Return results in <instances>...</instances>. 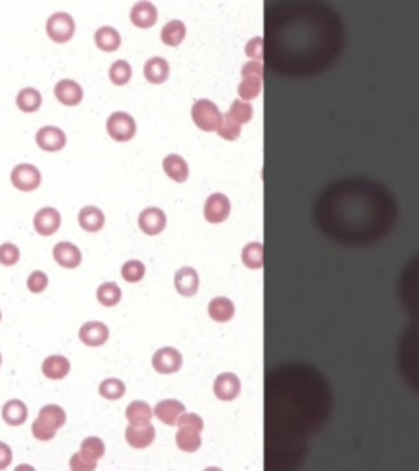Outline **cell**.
Listing matches in <instances>:
<instances>
[{
  "instance_id": "1",
  "label": "cell",
  "mask_w": 419,
  "mask_h": 471,
  "mask_svg": "<svg viewBox=\"0 0 419 471\" xmlns=\"http://www.w3.org/2000/svg\"><path fill=\"white\" fill-rule=\"evenodd\" d=\"M68 423L66 409L59 405H44L31 424V434L38 442H51Z\"/></svg>"
},
{
  "instance_id": "2",
  "label": "cell",
  "mask_w": 419,
  "mask_h": 471,
  "mask_svg": "<svg viewBox=\"0 0 419 471\" xmlns=\"http://www.w3.org/2000/svg\"><path fill=\"white\" fill-rule=\"evenodd\" d=\"M192 120L203 131H218L223 115L218 107L208 98H200L192 107Z\"/></svg>"
},
{
  "instance_id": "3",
  "label": "cell",
  "mask_w": 419,
  "mask_h": 471,
  "mask_svg": "<svg viewBox=\"0 0 419 471\" xmlns=\"http://www.w3.org/2000/svg\"><path fill=\"white\" fill-rule=\"evenodd\" d=\"M75 20L68 12H55L46 20V33L53 41L66 43L73 38Z\"/></svg>"
},
{
  "instance_id": "4",
  "label": "cell",
  "mask_w": 419,
  "mask_h": 471,
  "mask_svg": "<svg viewBox=\"0 0 419 471\" xmlns=\"http://www.w3.org/2000/svg\"><path fill=\"white\" fill-rule=\"evenodd\" d=\"M106 131L115 141H130L136 133V121L127 111H113L106 118Z\"/></svg>"
},
{
  "instance_id": "5",
  "label": "cell",
  "mask_w": 419,
  "mask_h": 471,
  "mask_svg": "<svg viewBox=\"0 0 419 471\" xmlns=\"http://www.w3.org/2000/svg\"><path fill=\"white\" fill-rule=\"evenodd\" d=\"M10 181L13 187L19 188L21 192H31L39 187L41 183V172L37 165L30 163H20L12 169Z\"/></svg>"
},
{
  "instance_id": "6",
  "label": "cell",
  "mask_w": 419,
  "mask_h": 471,
  "mask_svg": "<svg viewBox=\"0 0 419 471\" xmlns=\"http://www.w3.org/2000/svg\"><path fill=\"white\" fill-rule=\"evenodd\" d=\"M151 362H153L154 370L158 373L171 375L180 370L184 358H182V353L176 347H160L154 352Z\"/></svg>"
},
{
  "instance_id": "7",
  "label": "cell",
  "mask_w": 419,
  "mask_h": 471,
  "mask_svg": "<svg viewBox=\"0 0 419 471\" xmlns=\"http://www.w3.org/2000/svg\"><path fill=\"white\" fill-rule=\"evenodd\" d=\"M110 338V329L102 321H87L79 327V340L89 347H100Z\"/></svg>"
},
{
  "instance_id": "8",
  "label": "cell",
  "mask_w": 419,
  "mask_h": 471,
  "mask_svg": "<svg viewBox=\"0 0 419 471\" xmlns=\"http://www.w3.org/2000/svg\"><path fill=\"white\" fill-rule=\"evenodd\" d=\"M138 224H140V230L145 232V234L156 236L159 234L160 231H164L167 224V216L162 210L158 208V206H149V208H145L138 216Z\"/></svg>"
},
{
  "instance_id": "9",
  "label": "cell",
  "mask_w": 419,
  "mask_h": 471,
  "mask_svg": "<svg viewBox=\"0 0 419 471\" xmlns=\"http://www.w3.org/2000/svg\"><path fill=\"white\" fill-rule=\"evenodd\" d=\"M230 212H231V203L226 195L213 194L212 196H208L207 201H205L203 214L208 223H213V224L223 223L226 218L230 216Z\"/></svg>"
},
{
  "instance_id": "10",
  "label": "cell",
  "mask_w": 419,
  "mask_h": 471,
  "mask_svg": "<svg viewBox=\"0 0 419 471\" xmlns=\"http://www.w3.org/2000/svg\"><path fill=\"white\" fill-rule=\"evenodd\" d=\"M35 230L41 236H51L61 226V213L57 212L55 206H43L35 213L33 218Z\"/></svg>"
},
{
  "instance_id": "11",
  "label": "cell",
  "mask_w": 419,
  "mask_h": 471,
  "mask_svg": "<svg viewBox=\"0 0 419 471\" xmlns=\"http://www.w3.org/2000/svg\"><path fill=\"white\" fill-rule=\"evenodd\" d=\"M124 441L131 448L136 450H145L153 445L156 441V429L153 424L142 425V427H135V425H128L124 429Z\"/></svg>"
},
{
  "instance_id": "12",
  "label": "cell",
  "mask_w": 419,
  "mask_h": 471,
  "mask_svg": "<svg viewBox=\"0 0 419 471\" xmlns=\"http://www.w3.org/2000/svg\"><path fill=\"white\" fill-rule=\"evenodd\" d=\"M53 257L61 267L66 268H75L82 262V252L74 242L69 241H59L53 248Z\"/></svg>"
},
{
  "instance_id": "13",
  "label": "cell",
  "mask_w": 419,
  "mask_h": 471,
  "mask_svg": "<svg viewBox=\"0 0 419 471\" xmlns=\"http://www.w3.org/2000/svg\"><path fill=\"white\" fill-rule=\"evenodd\" d=\"M66 133L61 128L46 124L37 131V145L44 151H59L66 146Z\"/></svg>"
},
{
  "instance_id": "14",
  "label": "cell",
  "mask_w": 419,
  "mask_h": 471,
  "mask_svg": "<svg viewBox=\"0 0 419 471\" xmlns=\"http://www.w3.org/2000/svg\"><path fill=\"white\" fill-rule=\"evenodd\" d=\"M153 412L162 424L177 425L180 416L185 414V406L182 405L179 399H162L154 406Z\"/></svg>"
},
{
  "instance_id": "15",
  "label": "cell",
  "mask_w": 419,
  "mask_h": 471,
  "mask_svg": "<svg viewBox=\"0 0 419 471\" xmlns=\"http://www.w3.org/2000/svg\"><path fill=\"white\" fill-rule=\"evenodd\" d=\"M213 391H215L216 398L221 401H233L239 396L241 393V381L234 373H221L216 376L215 385H213Z\"/></svg>"
},
{
  "instance_id": "16",
  "label": "cell",
  "mask_w": 419,
  "mask_h": 471,
  "mask_svg": "<svg viewBox=\"0 0 419 471\" xmlns=\"http://www.w3.org/2000/svg\"><path fill=\"white\" fill-rule=\"evenodd\" d=\"M130 19L138 28H149L158 21V8L149 0H138L131 7Z\"/></svg>"
},
{
  "instance_id": "17",
  "label": "cell",
  "mask_w": 419,
  "mask_h": 471,
  "mask_svg": "<svg viewBox=\"0 0 419 471\" xmlns=\"http://www.w3.org/2000/svg\"><path fill=\"white\" fill-rule=\"evenodd\" d=\"M30 411L21 399H8L2 406V419L10 427H20L28 419Z\"/></svg>"
},
{
  "instance_id": "18",
  "label": "cell",
  "mask_w": 419,
  "mask_h": 471,
  "mask_svg": "<svg viewBox=\"0 0 419 471\" xmlns=\"http://www.w3.org/2000/svg\"><path fill=\"white\" fill-rule=\"evenodd\" d=\"M71 371V362L68 357L61 355V353H55V355L46 357L41 363V373L46 376L48 380L59 381L64 380Z\"/></svg>"
},
{
  "instance_id": "19",
  "label": "cell",
  "mask_w": 419,
  "mask_h": 471,
  "mask_svg": "<svg viewBox=\"0 0 419 471\" xmlns=\"http://www.w3.org/2000/svg\"><path fill=\"white\" fill-rule=\"evenodd\" d=\"M55 95L64 105H77L84 97L82 85L73 79H61L55 85Z\"/></svg>"
},
{
  "instance_id": "20",
  "label": "cell",
  "mask_w": 419,
  "mask_h": 471,
  "mask_svg": "<svg viewBox=\"0 0 419 471\" xmlns=\"http://www.w3.org/2000/svg\"><path fill=\"white\" fill-rule=\"evenodd\" d=\"M154 412L151 409V406L146 401H141V399L131 401L124 409V417H127L128 425H135V427H142V425L151 424Z\"/></svg>"
},
{
  "instance_id": "21",
  "label": "cell",
  "mask_w": 419,
  "mask_h": 471,
  "mask_svg": "<svg viewBox=\"0 0 419 471\" xmlns=\"http://www.w3.org/2000/svg\"><path fill=\"white\" fill-rule=\"evenodd\" d=\"M198 273L195 268L192 267H182L176 272V277H174V285H176V290L179 291L182 296H194L198 290Z\"/></svg>"
},
{
  "instance_id": "22",
  "label": "cell",
  "mask_w": 419,
  "mask_h": 471,
  "mask_svg": "<svg viewBox=\"0 0 419 471\" xmlns=\"http://www.w3.org/2000/svg\"><path fill=\"white\" fill-rule=\"evenodd\" d=\"M77 219L82 230H86L89 232H97L104 228L105 213L102 212L99 206L86 205L79 210Z\"/></svg>"
},
{
  "instance_id": "23",
  "label": "cell",
  "mask_w": 419,
  "mask_h": 471,
  "mask_svg": "<svg viewBox=\"0 0 419 471\" xmlns=\"http://www.w3.org/2000/svg\"><path fill=\"white\" fill-rule=\"evenodd\" d=\"M169 62L160 56H153L145 62V77L151 84H162L169 77Z\"/></svg>"
},
{
  "instance_id": "24",
  "label": "cell",
  "mask_w": 419,
  "mask_h": 471,
  "mask_svg": "<svg viewBox=\"0 0 419 471\" xmlns=\"http://www.w3.org/2000/svg\"><path fill=\"white\" fill-rule=\"evenodd\" d=\"M162 167L164 172H166L172 181L182 183L189 178V165H187L184 157H180L179 154H169L164 157Z\"/></svg>"
},
{
  "instance_id": "25",
  "label": "cell",
  "mask_w": 419,
  "mask_h": 471,
  "mask_svg": "<svg viewBox=\"0 0 419 471\" xmlns=\"http://www.w3.org/2000/svg\"><path fill=\"white\" fill-rule=\"evenodd\" d=\"M93 39H95V44L99 46L102 51H115V49L120 48L122 44V37H120L118 30L113 28V26L105 25L99 26L95 30V35H93Z\"/></svg>"
},
{
  "instance_id": "26",
  "label": "cell",
  "mask_w": 419,
  "mask_h": 471,
  "mask_svg": "<svg viewBox=\"0 0 419 471\" xmlns=\"http://www.w3.org/2000/svg\"><path fill=\"white\" fill-rule=\"evenodd\" d=\"M208 314L213 321L228 322L234 316V304L230 298L218 296L208 304Z\"/></svg>"
},
{
  "instance_id": "27",
  "label": "cell",
  "mask_w": 419,
  "mask_h": 471,
  "mask_svg": "<svg viewBox=\"0 0 419 471\" xmlns=\"http://www.w3.org/2000/svg\"><path fill=\"white\" fill-rule=\"evenodd\" d=\"M187 33V28L182 20H171L167 21L166 25L162 26L160 30V39H162L164 44L167 46H179V44L184 41Z\"/></svg>"
},
{
  "instance_id": "28",
  "label": "cell",
  "mask_w": 419,
  "mask_h": 471,
  "mask_svg": "<svg viewBox=\"0 0 419 471\" xmlns=\"http://www.w3.org/2000/svg\"><path fill=\"white\" fill-rule=\"evenodd\" d=\"M15 102H17V107H19L21 111L31 113V111H37L39 107H41L43 97L38 89L24 87L19 93H17Z\"/></svg>"
},
{
  "instance_id": "29",
  "label": "cell",
  "mask_w": 419,
  "mask_h": 471,
  "mask_svg": "<svg viewBox=\"0 0 419 471\" xmlns=\"http://www.w3.org/2000/svg\"><path fill=\"white\" fill-rule=\"evenodd\" d=\"M176 443L182 452L194 453L202 445V435L198 430L190 427H179L176 434Z\"/></svg>"
},
{
  "instance_id": "30",
  "label": "cell",
  "mask_w": 419,
  "mask_h": 471,
  "mask_svg": "<svg viewBox=\"0 0 419 471\" xmlns=\"http://www.w3.org/2000/svg\"><path fill=\"white\" fill-rule=\"evenodd\" d=\"M99 394L106 401H118L127 394V385L120 378H105L99 385Z\"/></svg>"
},
{
  "instance_id": "31",
  "label": "cell",
  "mask_w": 419,
  "mask_h": 471,
  "mask_svg": "<svg viewBox=\"0 0 419 471\" xmlns=\"http://www.w3.org/2000/svg\"><path fill=\"white\" fill-rule=\"evenodd\" d=\"M95 295L100 304L111 308L117 306L120 299H122V288H120L118 284H115V281H105V284L99 285Z\"/></svg>"
},
{
  "instance_id": "32",
  "label": "cell",
  "mask_w": 419,
  "mask_h": 471,
  "mask_svg": "<svg viewBox=\"0 0 419 471\" xmlns=\"http://www.w3.org/2000/svg\"><path fill=\"white\" fill-rule=\"evenodd\" d=\"M243 264L249 268H262L264 266V248L261 242H249L244 246L243 254Z\"/></svg>"
},
{
  "instance_id": "33",
  "label": "cell",
  "mask_w": 419,
  "mask_h": 471,
  "mask_svg": "<svg viewBox=\"0 0 419 471\" xmlns=\"http://www.w3.org/2000/svg\"><path fill=\"white\" fill-rule=\"evenodd\" d=\"M79 452H82L84 455L89 456V459L100 461L105 456V452H106L105 442L102 441L100 437H97V435H89V437H86L82 442H80Z\"/></svg>"
},
{
  "instance_id": "34",
  "label": "cell",
  "mask_w": 419,
  "mask_h": 471,
  "mask_svg": "<svg viewBox=\"0 0 419 471\" xmlns=\"http://www.w3.org/2000/svg\"><path fill=\"white\" fill-rule=\"evenodd\" d=\"M261 91H262V79L254 77V75L243 77L238 87V93H239L241 100H244V102L256 98L261 93Z\"/></svg>"
},
{
  "instance_id": "35",
  "label": "cell",
  "mask_w": 419,
  "mask_h": 471,
  "mask_svg": "<svg viewBox=\"0 0 419 471\" xmlns=\"http://www.w3.org/2000/svg\"><path fill=\"white\" fill-rule=\"evenodd\" d=\"M131 73H133V71H131L130 62L124 61V59H118V61L111 62L109 75H110V80L113 84L124 85V84H128V80L131 79Z\"/></svg>"
},
{
  "instance_id": "36",
  "label": "cell",
  "mask_w": 419,
  "mask_h": 471,
  "mask_svg": "<svg viewBox=\"0 0 419 471\" xmlns=\"http://www.w3.org/2000/svg\"><path fill=\"white\" fill-rule=\"evenodd\" d=\"M228 115L236 121V123L244 124V123H248V121H251L252 115H254V110H252L251 103H248V102H244V100H241V98H238V100H234L233 105H231Z\"/></svg>"
},
{
  "instance_id": "37",
  "label": "cell",
  "mask_w": 419,
  "mask_h": 471,
  "mask_svg": "<svg viewBox=\"0 0 419 471\" xmlns=\"http://www.w3.org/2000/svg\"><path fill=\"white\" fill-rule=\"evenodd\" d=\"M146 273V267L141 260H128L122 266V277L130 284H136V281L142 280Z\"/></svg>"
},
{
  "instance_id": "38",
  "label": "cell",
  "mask_w": 419,
  "mask_h": 471,
  "mask_svg": "<svg viewBox=\"0 0 419 471\" xmlns=\"http://www.w3.org/2000/svg\"><path fill=\"white\" fill-rule=\"evenodd\" d=\"M99 461L89 459L82 452H75L69 459L71 471H97Z\"/></svg>"
},
{
  "instance_id": "39",
  "label": "cell",
  "mask_w": 419,
  "mask_h": 471,
  "mask_svg": "<svg viewBox=\"0 0 419 471\" xmlns=\"http://www.w3.org/2000/svg\"><path fill=\"white\" fill-rule=\"evenodd\" d=\"M218 134H220L223 139H226V141H234V139H238L241 134V124L236 123V121L226 113L223 116L220 128H218Z\"/></svg>"
},
{
  "instance_id": "40",
  "label": "cell",
  "mask_w": 419,
  "mask_h": 471,
  "mask_svg": "<svg viewBox=\"0 0 419 471\" xmlns=\"http://www.w3.org/2000/svg\"><path fill=\"white\" fill-rule=\"evenodd\" d=\"M48 284H50V278L43 270H33L26 278V286L31 293H41L46 290Z\"/></svg>"
},
{
  "instance_id": "41",
  "label": "cell",
  "mask_w": 419,
  "mask_h": 471,
  "mask_svg": "<svg viewBox=\"0 0 419 471\" xmlns=\"http://www.w3.org/2000/svg\"><path fill=\"white\" fill-rule=\"evenodd\" d=\"M20 259V249L13 242L0 244V264L3 266H15Z\"/></svg>"
},
{
  "instance_id": "42",
  "label": "cell",
  "mask_w": 419,
  "mask_h": 471,
  "mask_svg": "<svg viewBox=\"0 0 419 471\" xmlns=\"http://www.w3.org/2000/svg\"><path fill=\"white\" fill-rule=\"evenodd\" d=\"M177 425H179V427L195 429V430H198V432H202L203 430L202 417H200L198 414H195V412H185V414H182Z\"/></svg>"
},
{
  "instance_id": "43",
  "label": "cell",
  "mask_w": 419,
  "mask_h": 471,
  "mask_svg": "<svg viewBox=\"0 0 419 471\" xmlns=\"http://www.w3.org/2000/svg\"><path fill=\"white\" fill-rule=\"evenodd\" d=\"M246 55L251 57L252 61H261L264 56V41L262 38H252L251 41L246 44Z\"/></svg>"
},
{
  "instance_id": "44",
  "label": "cell",
  "mask_w": 419,
  "mask_h": 471,
  "mask_svg": "<svg viewBox=\"0 0 419 471\" xmlns=\"http://www.w3.org/2000/svg\"><path fill=\"white\" fill-rule=\"evenodd\" d=\"M13 461V450L7 442L0 441V471H6L10 468Z\"/></svg>"
},
{
  "instance_id": "45",
  "label": "cell",
  "mask_w": 419,
  "mask_h": 471,
  "mask_svg": "<svg viewBox=\"0 0 419 471\" xmlns=\"http://www.w3.org/2000/svg\"><path fill=\"white\" fill-rule=\"evenodd\" d=\"M241 74H243V77L254 75V77L262 79V75H264V66H262L261 61H249L243 66V69H241Z\"/></svg>"
},
{
  "instance_id": "46",
  "label": "cell",
  "mask_w": 419,
  "mask_h": 471,
  "mask_svg": "<svg viewBox=\"0 0 419 471\" xmlns=\"http://www.w3.org/2000/svg\"><path fill=\"white\" fill-rule=\"evenodd\" d=\"M13 471H37V468H35V466L30 465V463H20V465H17L15 468H13Z\"/></svg>"
},
{
  "instance_id": "47",
  "label": "cell",
  "mask_w": 419,
  "mask_h": 471,
  "mask_svg": "<svg viewBox=\"0 0 419 471\" xmlns=\"http://www.w3.org/2000/svg\"><path fill=\"white\" fill-rule=\"evenodd\" d=\"M203 471H223V470L218 468V466H208V468H205Z\"/></svg>"
},
{
  "instance_id": "48",
  "label": "cell",
  "mask_w": 419,
  "mask_h": 471,
  "mask_svg": "<svg viewBox=\"0 0 419 471\" xmlns=\"http://www.w3.org/2000/svg\"><path fill=\"white\" fill-rule=\"evenodd\" d=\"M0 367H2V353H0Z\"/></svg>"
},
{
  "instance_id": "49",
  "label": "cell",
  "mask_w": 419,
  "mask_h": 471,
  "mask_svg": "<svg viewBox=\"0 0 419 471\" xmlns=\"http://www.w3.org/2000/svg\"><path fill=\"white\" fill-rule=\"evenodd\" d=\"M0 321H2V311H0Z\"/></svg>"
}]
</instances>
